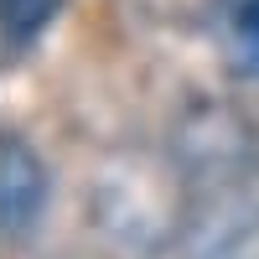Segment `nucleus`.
Wrapping results in <instances>:
<instances>
[{
  "mask_svg": "<svg viewBox=\"0 0 259 259\" xmlns=\"http://www.w3.org/2000/svg\"><path fill=\"white\" fill-rule=\"evenodd\" d=\"M47 197H52V177L41 166L36 145L6 130L0 135V233L11 244L26 239L47 212Z\"/></svg>",
  "mask_w": 259,
  "mask_h": 259,
  "instance_id": "obj_1",
  "label": "nucleus"
},
{
  "mask_svg": "<svg viewBox=\"0 0 259 259\" xmlns=\"http://www.w3.org/2000/svg\"><path fill=\"white\" fill-rule=\"evenodd\" d=\"M218 41L233 68L259 83V0H228L218 11Z\"/></svg>",
  "mask_w": 259,
  "mask_h": 259,
  "instance_id": "obj_2",
  "label": "nucleus"
},
{
  "mask_svg": "<svg viewBox=\"0 0 259 259\" xmlns=\"http://www.w3.org/2000/svg\"><path fill=\"white\" fill-rule=\"evenodd\" d=\"M62 11V0H0V41L6 52H21L52 26V16Z\"/></svg>",
  "mask_w": 259,
  "mask_h": 259,
  "instance_id": "obj_3",
  "label": "nucleus"
}]
</instances>
